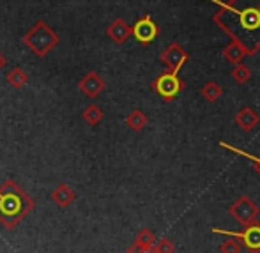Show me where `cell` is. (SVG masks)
I'll return each mask as SVG.
<instances>
[{
    "instance_id": "2e32d148",
    "label": "cell",
    "mask_w": 260,
    "mask_h": 253,
    "mask_svg": "<svg viewBox=\"0 0 260 253\" xmlns=\"http://www.w3.org/2000/svg\"><path fill=\"white\" fill-rule=\"evenodd\" d=\"M27 82H28V75L25 73V69L14 68L13 71L7 73V83H9L13 89H16V90L23 89V87L27 85Z\"/></svg>"
},
{
    "instance_id": "5b68a950",
    "label": "cell",
    "mask_w": 260,
    "mask_h": 253,
    "mask_svg": "<svg viewBox=\"0 0 260 253\" xmlns=\"http://www.w3.org/2000/svg\"><path fill=\"white\" fill-rule=\"evenodd\" d=\"M212 232L234 237V239L241 244V248H244L248 253H260V223L258 222L244 225V230H241V232H232V230H223V229H212Z\"/></svg>"
},
{
    "instance_id": "277c9868",
    "label": "cell",
    "mask_w": 260,
    "mask_h": 253,
    "mask_svg": "<svg viewBox=\"0 0 260 253\" xmlns=\"http://www.w3.org/2000/svg\"><path fill=\"white\" fill-rule=\"evenodd\" d=\"M151 87L161 100L170 103L186 89V83L179 78V75L170 73V71H165V73H161L157 78H154V82H152Z\"/></svg>"
},
{
    "instance_id": "e0dca14e",
    "label": "cell",
    "mask_w": 260,
    "mask_h": 253,
    "mask_svg": "<svg viewBox=\"0 0 260 253\" xmlns=\"http://www.w3.org/2000/svg\"><path fill=\"white\" fill-rule=\"evenodd\" d=\"M230 76H232V80L236 83H239V85H244V83H248L251 80V76H253V71H251L250 68H248L246 64H236L232 69V73H230Z\"/></svg>"
},
{
    "instance_id": "44dd1931",
    "label": "cell",
    "mask_w": 260,
    "mask_h": 253,
    "mask_svg": "<svg viewBox=\"0 0 260 253\" xmlns=\"http://www.w3.org/2000/svg\"><path fill=\"white\" fill-rule=\"evenodd\" d=\"M152 251H154V253H174L175 251V244L172 243L170 239L163 237V239H159L157 243H154Z\"/></svg>"
},
{
    "instance_id": "30bf717a",
    "label": "cell",
    "mask_w": 260,
    "mask_h": 253,
    "mask_svg": "<svg viewBox=\"0 0 260 253\" xmlns=\"http://www.w3.org/2000/svg\"><path fill=\"white\" fill-rule=\"evenodd\" d=\"M106 36H108L115 45H122V43H126L127 39H129L131 27L122 18H115V20L106 27Z\"/></svg>"
},
{
    "instance_id": "8fae6325",
    "label": "cell",
    "mask_w": 260,
    "mask_h": 253,
    "mask_svg": "<svg viewBox=\"0 0 260 253\" xmlns=\"http://www.w3.org/2000/svg\"><path fill=\"white\" fill-rule=\"evenodd\" d=\"M234 122H236L237 126L244 131V133H250L251 130H255V128L258 126L260 115L255 112L253 108H250V106H244L243 110H239V112L236 113V117H234Z\"/></svg>"
},
{
    "instance_id": "d6986e66",
    "label": "cell",
    "mask_w": 260,
    "mask_h": 253,
    "mask_svg": "<svg viewBox=\"0 0 260 253\" xmlns=\"http://www.w3.org/2000/svg\"><path fill=\"white\" fill-rule=\"evenodd\" d=\"M154 243H156L154 232H152L151 229H147V227H144V229L137 234V239H135V244H137L138 248H142V250H149V248L154 246Z\"/></svg>"
},
{
    "instance_id": "52a82bcc",
    "label": "cell",
    "mask_w": 260,
    "mask_h": 253,
    "mask_svg": "<svg viewBox=\"0 0 260 253\" xmlns=\"http://www.w3.org/2000/svg\"><path fill=\"white\" fill-rule=\"evenodd\" d=\"M131 36H133L140 45L147 46L159 36V27H157L156 21L152 20L151 14H144V16L138 18L137 23L131 27Z\"/></svg>"
},
{
    "instance_id": "9a60e30c",
    "label": "cell",
    "mask_w": 260,
    "mask_h": 253,
    "mask_svg": "<svg viewBox=\"0 0 260 253\" xmlns=\"http://www.w3.org/2000/svg\"><path fill=\"white\" fill-rule=\"evenodd\" d=\"M147 122H149L147 115H145V113L142 112V110H138V108L133 110V112L126 117L127 128H129V130H133V131H142L145 126H147Z\"/></svg>"
},
{
    "instance_id": "8992f818",
    "label": "cell",
    "mask_w": 260,
    "mask_h": 253,
    "mask_svg": "<svg viewBox=\"0 0 260 253\" xmlns=\"http://www.w3.org/2000/svg\"><path fill=\"white\" fill-rule=\"evenodd\" d=\"M229 212L239 225H250V223L257 222L260 209L248 195H241L232 205L229 207Z\"/></svg>"
},
{
    "instance_id": "7402d4cb",
    "label": "cell",
    "mask_w": 260,
    "mask_h": 253,
    "mask_svg": "<svg viewBox=\"0 0 260 253\" xmlns=\"http://www.w3.org/2000/svg\"><path fill=\"white\" fill-rule=\"evenodd\" d=\"M219 253H241V244L237 243V241H234V239H226V241H223L221 244H219Z\"/></svg>"
},
{
    "instance_id": "9c48e42d",
    "label": "cell",
    "mask_w": 260,
    "mask_h": 253,
    "mask_svg": "<svg viewBox=\"0 0 260 253\" xmlns=\"http://www.w3.org/2000/svg\"><path fill=\"white\" fill-rule=\"evenodd\" d=\"M78 89H80V92H82L83 96L94 100V98H98L106 89V82L101 78L100 75H98L96 71H89L78 82Z\"/></svg>"
},
{
    "instance_id": "ba28073f",
    "label": "cell",
    "mask_w": 260,
    "mask_h": 253,
    "mask_svg": "<svg viewBox=\"0 0 260 253\" xmlns=\"http://www.w3.org/2000/svg\"><path fill=\"white\" fill-rule=\"evenodd\" d=\"M188 51L182 48L179 43H172L168 48H165L161 51L159 58L161 62H163L165 66H167V69L170 73H175V75H179V71L182 69V66L188 62Z\"/></svg>"
},
{
    "instance_id": "cb8c5ba5",
    "label": "cell",
    "mask_w": 260,
    "mask_h": 253,
    "mask_svg": "<svg viewBox=\"0 0 260 253\" xmlns=\"http://www.w3.org/2000/svg\"><path fill=\"white\" fill-rule=\"evenodd\" d=\"M6 64H7V60H6V57H4L2 53H0V71H2L4 68H6Z\"/></svg>"
},
{
    "instance_id": "3957f363",
    "label": "cell",
    "mask_w": 260,
    "mask_h": 253,
    "mask_svg": "<svg viewBox=\"0 0 260 253\" xmlns=\"http://www.w3.org/2000/svg\"><path fill=\"white\" fill-rule=\"evenodd\" d=\"M21 41L25 43V46H27L32 53H36L39 58H45L46 55L58 45L60 38H58V34L46 23V21L39 20V21H36L30 30L25 32Z\"/></svg>"
},
{
    "instance_id": "4fadbf2b",
    "label": "cell",
    "mask_w": 260,
    "mask_h": 253,
    "mask_svg": "<svg viewBox=\"0 0 260 253\" xmlns=\"http://www.w3.org/2000/svg\"><path fill=\"white\" fill-rule=\"evenodd\" d=\"M221 53H223V57L226 58V62H230L232 66L241 64L244 58L250 57V51H248L243 45H241V43H237V41H232L230 45H226L225 48H223Z\"/></svg>"
},
{
    "instance_id": "ffe728a7",
    "label": "cell",
    "mask_w": 260,
    "mask_h": 253,
    "mask_svg": "<svg viewBox=\"0 0 260 253\" xmlns=\"http://www.w3.org/2000/svg\"><path fill=\"white\" fill-rule=\"evenodd\" d=\"M219 147L226 149V151H230V152L239 154V156H244V157H246V160H251V161H253V163H255V170H257V174L260 175V157H258V156H253V154H250V152L243 151V149L234 147V145L226 144V142H219Z\"/></svg>"
},
{
    "instance_id": "7c38bea8",
    "label": "cell",
    "mask_w": 260,
    "mask_h": 253,
    "mask_svg": "<svg viewBox=\"0 0 260 253\" xmlns=\"http://www.w3.org/2000/svg\"><path fill=\"white\" fill-rule=\"evenodd\" d=\"M50 199H52V202L57 205V207L66 209V207H69V205L73 204V200L76 199V193L73 192L68 184H58L52 192Z\"/></svg>"
},
{
    "instance_id": "7a4b0ae2",
    "label": "cell",
    "mask_w": 260,
    "mask_h": 253,
    "mask_svg": "<svg viewBox=\"0 0 260 253\" xmlns=\"http://www.w3.org/2000/svg\"><path fill=\"white\" fill-rule=\"evenodd\" d=\"M36 209V202L14 179L0 184V225L13 230L18 223Z\"/></svg>"
},
{
    "instance_id": "6da1fadb",
    "label": "cell",
    "mask_w": 260,
    "mask_h": 253,
    "mask_svg": "<svg viewBox=\"0 0 260 253\" xmlns=\"http://www.w3.org/2000/svg\"><path fill=\"white\" fill-rule=\"evenodd\" d=\"M218 11L212 16L232 41L244 46L250 55L260 51V0H212Z\"/></svg>"
},
{
    "instance_id": "603a6c76",
    "label": "cell",
    "mask_w": 260,
    "mask_h": 253,
    "mask_svg": "<svg viewBox=\"0 0 260 253\" xmlns=\"http://www.w3.org/2000/svg\"><path fill=\"white\" fill-rule=\"evenodd\" d=\"M126 253H154V251H152V248H149V250H142V248H138L137 244L133 243V246L127 248Z\"/></svg>"
},
{
    "instance_id": "ac0fdd59",
    "label": "cell",
    "mask_w": 260,
    "mask_h": 253,
    "mask_svg": "<svg viewBox=\"0 0 260 253\" xmlns=\"http://www.w3.org/2000/svg\"><path fill=\"white\" fill-rule=\"evenodd\" d=\"M103 117H105L103 110H101L98 105H89L82 112V119L85 120L87 124H90V126H98V124L103 120Z\"/></svg>"
},
{
    "instance_id": "5bb4252c",
    "label": "cell",
    "mask_w": 260,
    "mask_h": 253,
    "mask_svg": "<svg viewBox=\"0 0 260 253\" xmlns=\"http://www.w3.org/2000/svg\"><path fill=\"white\" fill-rule=\"evenodd\" d=\"M200 96H202L207 103H216L223 96V89L218 82L211 80V82H207L206 85L200 89Z\"/></svg>"
}]
</instances>
